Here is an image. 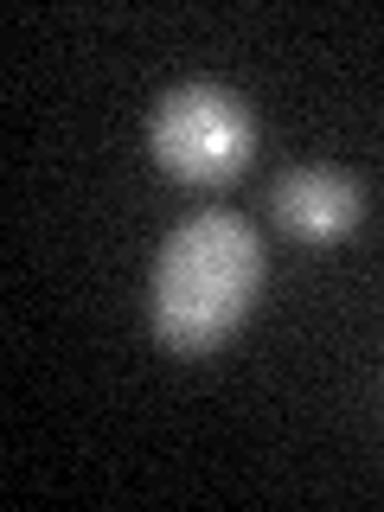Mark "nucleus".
I'll list each match as a JSON object with an SVG mask.
<instances>
[{
  "label": "nucleus",
  "instance_id": "1",
  "mask_svg": "<svg viewBox=\"0 0 384 512\" xmlns=\"http://www.w3.org/2000/svg\"><path fill=\"white\" fill-rule=\"evenodd\" d=\"M263 288V244L237 212H199L160 244L154 263V333L180 359L224 346Z\"/></svg>",
  "mask_w": 384,
  "mask_h": 512
},
{
  "label": "nucleus",
  "instance_id": "2",
  "mask_svg": "<svg viewBox=\"0 0 384 512\" xmlns=\"http://www.w3.org/2000/svg\"><path fill=\"white\" fill-rule=\"evenodd\" d=\"M154 160L186 186H218L231 173L250 167L256 154V122L231 90L218 84H180L173 96H160L154 122H148Z\"/></svg>",
  "mask_w": 384,
  "mask_h": 512
},
{
  "label": "nucleus",
  "instance_id": "3",
  "mask_svg": "<svg viewBox=\"0 0 384 512\" xmlns=\"http://www.w3.org/2000/svg\"><path fill=\"white\" fill-rule=\"evenodd\" d=\"M269 205H276L282 231H295L301 244H333V237H346L352 224H359V212H365L359 186H352L346 173H333V167L282 173L276 192H269Z\"/></svg>",
  "mask_w": 384,
  "mask_h": 512
}]
</instances>
